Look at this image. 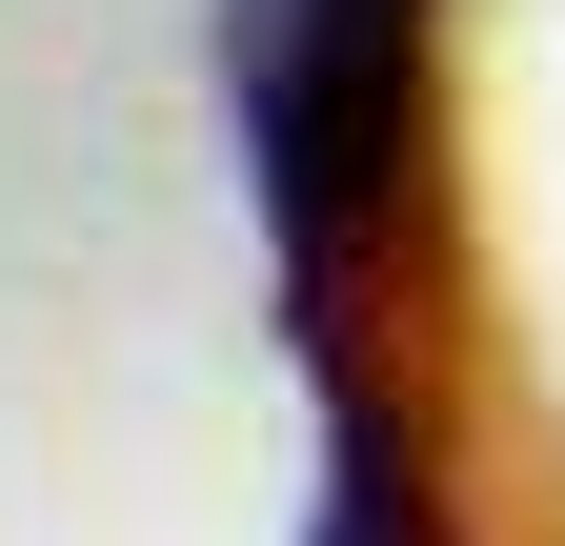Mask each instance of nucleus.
Masks as SVG:
<instances>
[{
  "instance_id": "nucleus-1",
  "label": "nucleus",
  "mask_w": 565,
  "mask_h": 546,
  "mask_svg": "<svg viewBox=\"0 0 565 546\" xmlns=\"http://www.w3.org/2000/svg\"><path fill=\"white\" fill-rule=\"evenodd\" d=\"M223 102L303 365H384V304L424 263V143H445V0H223Z\"/></svg>"
},
{
  "instance_id": "nucleus-2",
  "label": "nucleus",
  "mask_w": 565,
  "mask_h": 546,
  "mask_svg": "<svg viewBox=\"0 0 565 546\" xmlns=\"http://www.w3.org/2000/svg\"><path fill=\"white\" fill-rule=\"evenodd\" d=\"M303 546H445V486H424V426L384 365H323V506Z\"/></svg>"
}]
</instances>
